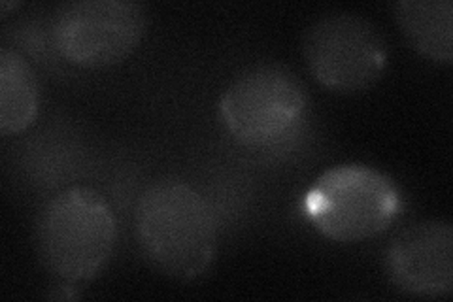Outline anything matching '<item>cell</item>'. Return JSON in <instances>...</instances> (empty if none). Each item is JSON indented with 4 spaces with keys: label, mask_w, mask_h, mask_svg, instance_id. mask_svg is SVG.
<instances>
[{
    "label": "cell",
    "mask_w": 453,
    "mask_h": 302,
    "mask_svg": "<svg viewBox=\"0 0 453 302\" xmlns=\"http://www.w3.org/2000/svg\"><path fill=\"white\" fill-rule=\"evenodd\" d=\"M134 233L148 263L189 282L206 275L218 255V221L206 198L181 180H159L140 195Z\"/></svg>",
    "instance_id": "obj_1"
},
{
    "label": "cell",
    "mask_w": 453,
    "mask_h": 302,
    "mask_svg": "<svg viewBox=\"0 0 453 302\" xmlns=\"http://www.w3.org/2000/svg\"><path fill=\"white\" fill-rule=\"evenodd\" d=\"M116 218L89 187H70L50 198L36 221V248L50 275L63 283L95 280L116 248Z\"/></svg>",
    "instance_id": "obj_2"
},
{
    "label": "cell",
    "mask_w": 453,
    "mask_h": 302,
    "mask_svg": "<svg viewBox=\"0 0 453 302\" xmlns=\"http://www.w3.org/2000/svg\"><path fill=\"white\" fill-rule=\"evenodd\" d=\"M303 212L325 238L356 244L388 231L403 212V195L378 168L338 165L311 183Z\"/></svg>",
    "instance_id": "obj_3"
},
{
    "label": "cell",
    "mask_w": 453,
    "mask_h": 302,
    "mask_svg": "<svg viewBox=\"0 0 453 302\" xmlns=\"http://www.w3.org/2000/svg\"><path fill=\"white\" fill-rule=\"evenodd\" d=\"M308 91L293 70L259 65L242 72L219 100V116L234 142L244 148L280 146L304 121Z\"/></svg>",
    "instance_id": "obj_4"
},
{
    "label": "cell",
    "mask_w": 453,
    "mask_h": 302,
    "mask_svg": "<svg viewBox=\"0 0 453 302\" xmlns=\"http://www.w3.org/2000/svg\"><path fill=\"white\" fill-rule=\"evenodd\" d=\"M310 74L340 95L366 91L388 65V42L380 28L353 12H333L311 23L303 36Z\"/></svg>",
    "instance_id": "obj_5"
},
{
    "label": "cell",
    "mask_w": 453,
    "mask_h": 302,
    "mask_svg": "<svg viewBox=\"0 0 453 302\" xmlns=\"http://www.w3.org/2000/svg\"><path fill=\"white\" fill-rule=\"evenodd\" d=\"M148 16L134 0H73L51 16V44L65 61L106 68L129 57L144 38Z\"/></svg>",
    "instance_id": "obj_6"
},
{
    "label": "cell",
    "mask_w": 453,
    "mask_h": 302,
    "mask_svg": "<svg viewBox=\"0 0 453 302\" xmlns=\"http://www.w3.org/2000/svg\"><path fill=\"white\" fill-rule=\"evenodd\" d=\"M384 268L396 290L441 298L453 291V227L448 220L412 223L386 250Z\"/></svg>",
    "instance_id": "obj_7"
},
{
    "label": "cell",
    "mask_w": 453,
    "mask_h": 302,
    "mask_svg": "<svg viewBox=\"0 0 453 302\" xmlns=\"http://www.w3.org/2000/svg\"><path fill=\"white\" fill-rule=\"evenodd\" d=\"M393 16L403 36L425 59L441 65L453 61L451 0H401Z\"/></svg>",
    "instance_id": "obj_8"
},
{
    "label": "cell",
    "mask_w": 453,
    "mask_h": 302,
    "mask_svg": "<svg viewBox=\"0 0 453 302\" xmlns=\"http://www.w3.org/2000/svg\"><path fill=\"white\" fill-rule=\"evenodd\" d=\"M38 81L33 66L12 48L0 50V135L23 133L38 116Z\"/></svg>",
    "instance_id": "obj_9"
},
{
    "label": "cell",
    "mask_w": 453,
    "mask_h": 302,
    "mask_svg": "<svg viewBox=\"0 0 453 302\" xmlns=\"http://www.w3.org/2000/svg\"><path fill=\"white\" fill-rule=\"evenodd\" d=\"M18 6H21L19 3H6V0H4V3H0V12H3V16H4V13L10 10V8H18Z\"/></svg>",
    "instance_id": "obj_10"
}]
</instances>
